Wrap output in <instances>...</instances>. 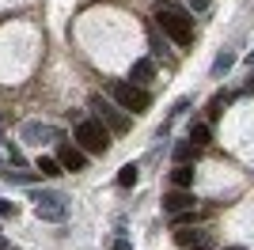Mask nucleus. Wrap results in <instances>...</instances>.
<instances>
[{
  "mask_svg": "<svg viewBox=\"0 0 254 250\" xmlns=\"http://www.w3.org/2000/svg\"><path fill=\"white\" fill-rule=\"evenodd\" d=\"M152 72H156V68H152V61H148V57H140V61H133L129 80H133V83H144V80H152Z\"/></svg>",
  "mask_w": 254,
  "mask_h": 250,
  "instance_id": "9b49d317",
  "label": "nucleus"
},
{
  "mask_svg": "<svg viewBox=\"0 0 254 250\" xmlns=\"http://www.w3.org/2000/svg\"><path fill=\"white\" fill-rule=\"evenodd\" d=\"M57 163H61V171H84L87 167V152L80 144H61L57 148Z\"/></svg>",
  "mask_w": 254,
  "mask_h": 250,
  "instance_id": "423d86ee",
  "label": "nucleus"
},
{
  "mask_svg": "<svg viewBox=\"0 0 254 250\" xmlns=\"http://www.w3.org/2000/svg\"><path fill=\"white\" fill-rule=\"evenodd\" d=\"M19 208H15V201H0V216H15Z\"/></svg>",
  "mask_w": 254,
  "mask_h": 250,
  "instance_id": "aec40b11",
  "label": "nucleus"
},
{
  "mask_svg": "<svg viewBox=\"0 0 254 250\" xmlns=\"http://www.w3.org/2000/svg\"><path fill=\"white\" fill-rule=\"evenodd\" d=\"M163 212H167L171 220H175V216H186V212H193V193H186V189H175V193H167V197H163Z\"/></svg>",
  "mask_w": 254,
  "mask_h": 250,
  "instance_id": "6e6552de",
  "label": "nucleus"
},
{
  "mask_svg": "<svg viewBox=\"0 0 254 250\" xmlns=\"http://www.w3.org/2000/svg\"><path fill=\"white\" fill-rule=\"evenodd\" d=\"M110 250H133V243H129V239H114V247H110Z\"/></svg>",
  "mask_w": 254,
  "mask_h": 250,
  "instance_id": "412c9836",
  "label": "nucleus"
},
{
  "mask_svg": "<svg viewBox=\"0 0 254 250\" xmlns=\"http://www.w3.org/2000/svg\"><path fill=\"white\" fill-rule=\"evenodd\" d=\"M8 250H11V247H8Z\"/></svg>",
  "mask_w": 254,
  "mask_h": 250,
  "instance_id": "bb28decb",
  "label": "nucleus"
},
{
  "mask_svg": "<svg viewBox=\"0 0 254 250\" xmlns=\"http://www.w3.org/2000/svg\"><path fill=\"white\" fill-rule=\"evenodd\" d=\"M23 140H31V144H50V140H61V129H53L46 122H27L23 125Z\"/></svg>",
  "mask_w": 254,
  "mask_h": 250,
  "instance_id": "0eeeda50",
  "label": "nucleus"
},
{
  "mask_svg": "<svg viewBox=\"0 0 254 250\" xmlns=\"http://www.w3.org/2000/svg\"><path fill=\"white\" fill-rule=\"evenodd\" d=\"M224 103H228V95H212V103H209V118H220Z\"/></svg>",
  "mask_w": 254,
  "mask_h": 250,
  "instance_id": "a211bd4d",
  "label": "nucleus"
},
{
  "mask_svg": "<svg viewBox=\"0 0 254 250\" xmlns=\"http://www.w3.org/2000/svg\"><path fill=\"white\" fill-rule=\"evenodd\" d=\"M247 91H251V95H254V80H251V83H247Z\"/></svg>",
  "mask_w": 254,
  "mask_h": 250,
  "instance_id": "393cba45",
  "label": "nucleus"
},
{
  "mask_svg": "<svg viewBox=\"0 0 254 250\" xmlns=\"http://www.w3.org/2000/svg\"><path fill=\"white\" fill-rule=\"evenodd\" d=\"M110 99H114L122 110H133V114H144V110L152 106V95L144 91V87H137V83H122V80L110 83Z\"/></svg>",
  "mask_w": 254,
  "mask_h": 250,
  "instance_id": "7ed1b4c3",
  "label": "nucleus"
},
{
  "mask_svg": "<svg viewBox=\"0 0 254 250\" xmlns=\"http://www.w3.org/2000/svg\"><path fill=\"white\" fill-rule=\"evenodd\" d=\"M232 64H235V53H228V50H224L220 57L212 61V76H224V72H228V68H232Z\"/></svg>",
  "mask_w": 254,
  "mask_h": 250,
  "instance_id": "4468645a",
  "label": "nucleus"
},
{
  "mask_svg": "<svg viewBox=\"0 0 254 250\" xmlns=\"http://www.w3.org/2000/svg\"><path fill=\"white\" fill-rule=\"evenodd\" d=\"M171 182H175V186H179V189L193 186V167H190V163H179V167H175V171H171Z\"/></svg>",
  "mask_w": 254,
  "mask_h": 250,
  "instance_id": "9d476101",
  "label": "nucleus"
},
{
  "mask_svg": "<svg viewBox=\"0 0 254 250\" xmlns=\"http://www.w3.org/2000/svg\"><path fill=\"white\" fill-rule=\"evenodd\" d=\"M156 23L163 27V34L175 38L179 46H190V42H193V19L186 15V11H179V8H159L156 11Z\"/></svg>",
  "mask_w": 254,
  "mask_h": 250,
  "instance_id": "f257e3e1",
  "label": "nucleus"
},
{
  "mask_svg": "<svg viewBox=\"0 0 254 250\" xmlns=\"http://www.w3.org/2000/svg\"><path fill=\"white\" fill-rule=\"evenodd\" d=\"M34 167H38V175H61V163H57V159H50V156H38V163H34Z\"/></svg>",
  "mask_w": 254,
  "mask_h": 250,
  "instance_id": "dca6fc26",
  "label": "nucleus"
},
{
  "mask_svg": "<svg viewBox=\"0 0 254 250\" xmlns=\"http://www.w3.org/2000/svg\"><path fill=\"white\" fill-rule=\"evenodd\" d=\"M76 144L91 152V156H106V148H110V133H106V125L99 118H84V122L76 125Z\"/></svg>",
  "mask_w": 254,
  "mask_h": 250,
  "instance_id": "f03ea898",
  "label": "nucleus"
},
{
  "mask_svg": "<svg viewBox=\"0 0 254 250\" xmlns=\"http://www.w3.org/2000/svg\"><path fill=\"white\" fill-rule=\"evenodd\" d=\"M193 8H197V11H205V8H209V0H193Z\"/></svg>",
  "mask_w": 254,
  "mask_h": 250,
  "instance_id": "4be33fe9",
  "label": "nucleus"
},
{
  "mask_svg": "<svg viewBox=\"0 0 254 250\" xmlns=\"http://www.w3.org/2000/svg\"><path fill=\"white\" fill-rule=\"evenodd\" d=\"M0 250H8V239H4V235H0Z\"/></svg>",
  "mask_w": 254,
  "mask_h": 250,
  "instance_id": "5701e85b",
  "label": "nucleus"
},
{
  "mask_svg": "<svg viewBox=\"0 0 254 250\" xmlns=\"http://www.w3.org/2000/svg\"><path fill=\"white\" fill-rule=\"evenodd\" d=\"M0 175L8 178V182H34V175H27V171H11V167H4Z\"/></svg>",
  "mask_w": 254,
  "mask_h": 250,
  "instance_id": "f3484780",
  "label": "nucleus"
},
{
  "mask_svg": "<svg viewBox=\"0 0 254 250\" xmlns=\"http://www.w3.org/2000/svg\"><path fill=\"white\" fill-rule=\"evenodd\" d=\"M193 156H197V144H193V140H179V144H175V163H190Z\"/></svg>",
  "mask_w": 254,
  "mask_h": 250,
  "instance_id": "ddd939ff",
  "label": "nucleus"
},
{
  "mask_svg": "<svg viewBox=\"0 0 254 250\" xmlns=\"http://www.w3.org/2000/svg\"><path fill=\"white\" fill-rule=\"evenodd\" d=\"M224 250H243V247H224Z\"/></svg>",
  "mask_w": 254,
  "mask_h": 250,
  "instance_id": "a878e982",
  "label": "nucleus"
},
{
  "mask_svg": "<svg viewBox=\"0 0 254 250\" xmlns=\"http://www.w3.org/2000/svg\"><path fill=\"white\" fill-rule=\"evenodd\" d=\"M179 250H212V231H175Z\"/></svg>",
  "mask_w": 254,
  "mask_h": 250,
  "instance_id": "1a4fd4ad",
  "label": "nucleus"
},
{
  "mask_svg": "<svg viewBox=\"0 0 254 250\" xmlns=\"http://www.w3.org/2000/svg\"><path fill=\"white\" fill-rule=\"evenodd\" d=\"M137 178H140L137 163H126L122 171H118V186H122V189H129V186H137Z\"/></svg>",
  "mask_w": 254,
  "mask_h": 250,
  "instance_id": "f8f14e48",
  "label": "nucleus"
},
{
  "mask_svg": "<svg viewBox=\"0 0 254 250\" xmlns=\"http://www.w3.org/2000/svg\"><path fill=\"white\" fill-rule=\"evenodd\" d=\"M209 125H205V122H197V125H190V140H193V144H197V148H201V144H209Z\"/></svg>",
  "mask_w": 254,
  "mask_h": 250,
  "instance_id": "2eb2a0df",
  "label": "nucleus"
},
{
  "mask_svg": "<svg viewBox=\"0 0 254 250\" xmlns=\"http://www.w3.org/2000/svg\"><path fill=\"white\" fill-rule=\"evenodd\" d=\"M87 106H91V110H95V118H99L103 125H110L114 133H126V129H129V118L122 114V106H118L114 99H103V95H91V99H87Z\"/></svg>",
  "mask_w": 254,
  "mask_h": 250,
  "instance_id": "20e7f679",
  "label": "nucleus"
},
{
  "mask_svg": "<svg viewBox=\"0 0 254 250\" xmlns=\"http://www.w3.org/2000/svg\"><path fill=\"white\" fill-rule=\"evenodd\" d=\"M8 159H11V167H23V152L15 144H8Z\"/></svg>",
  "mask_w": 254,
  "mask_h": 250,
  "instance_id": "6ab92c4d",
  "label": "nucleus"
},
{
  "mask_svg": "<svg viewBox=\"0 0 254 250\" xmlns=\"http://www.w3.org/2000/svg\"><path fill=\"white\" fill-rule=\"evenodd\" d=\"M247 64H251V72H254V53H251V57H247Z\"/></svg>",
  "mask_w": 254,
  "mask_h": 250,
  "instance_id": "b1692460",
  "label": "nucleus"
},
{
  "mask_svg": "<svg viewBox=\"0 0 254 250\" xmlns=\"http://www.w3.org/2000/svg\"><path fill=\"white\" fill-rule=\"evenodd\" d=\"M34 216L38 220H50V224H61L64 216H68V201L61 197V193H53V189H46V193H34Z\"/></svg>",
  "mask_w": 254,
  "mask_h": 250,
  "instance_id": "39448f33",
  "label": "nucleus"
}]
</instances>
